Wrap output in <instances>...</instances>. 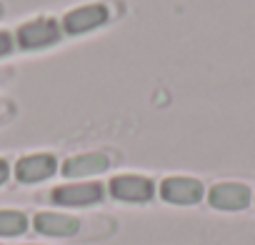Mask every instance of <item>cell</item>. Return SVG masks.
Masks as SVG:
<instances>
[{
    "label": "cell",
    "instance_id": "obj_1",
    "mask_svg": "<svg viewBox=\"0 0 255 245\" xmlns=\"http://www.w3.org/2000/svg\"><path fill=\"white\" fill-rule=\"evenodd\" d=\"M15 38H18L20 50H43L60 40V25L53 18H38V20L23 23Z\"/></svg>",
    "mask_w": 255,
    "mask_h": 245
},
{
    "label": "cell",
    "instance_id": "obj_2",
    "mask_svg": "<svg viewBox=\"0 0 255 245\" xmlns=\"http://www.w3.org/2000/svg\"><path fill=\"white\" fill-rule=\"evenodd\" d=\"M110 195L123 203H148L155 195V185L143 175H115L110 180Z\"/></svg>",
    "mask_w": 255,
    "mask_h": 245
},
{
    "label": "cell",
    "instance_id": "obj_3",
    "mask_svg": "<svg viewBox=\"0 0 255 245\" xmlns=\"http://www.w3.org/2000/svg\"><path fill=\"white\" fill-rule=\"evenodd\" d=\"M250 200H253V193L243 183H215L208 190V203L215 210H230V213L245 210Z\"/></svg>",
    "mask_w": 255,
    "mask_h": 245
},
{
    "label": "cell",
    "instance_id": "obj_4",
    "mask_svg": "<svg viewBox=\"0 0 255 245\" xmlns=\"http://www.w3.org/2000/svg\"><path fill=\"white\" fill-rule=\"evenodd\" d=\"M160 195H163V200H168L173 205H195L203 200L205 188L195 178L175 175V178H165L160 183Z\"/></svg>",
    "mask_w": 255,
    "mask_h": 245
},
{
    "label": "cell",
    "instance_id": "obj_5",
    "mask_svg": "<svg viewBox=\"0 0 255 245\" xmlns=\"http://www.w3.org/2000/svg\"><path fill=\"white\" fill-rule=\"evenodd\" d=\"M105 23H108V8L105 5H83V8H73L70 13H65L63 30L68 35H83V33H90V30H95Z\"/></svg>",
    "mask_w": 255,
    "mask_h": 245
},
{
    "label": "cell",
    "instance_id": "obj_6",
    "mask_svg": "<svg viewBox=\"0 0 255 245\" xmlns=\"http://www.w3.org/2000/svg\"><path fill=\"white\" fill-rule=\"evenodd\" d=\"M105 195L100 183H75V185H63L53 190V200L58 205H68V208H85V205H95L100 203Z\"/></svg>",
    "mask_w": 255,
    "mask_h": 245
},
{
    "label": "cell",
    "instance_id": "obj_7",
    "mask_svg": "<svg viewBox=\"0 0 255 245\" xmlns=\"http://www.w3.org/2000/svg\"><path fill=\"white\" fill-rule=\"evenodd\" d=\"M58 170V160L50 155V153H38V155H28L23 160H18L15 165V178L20 183H40V180H48L53 178Z\"/></svg>",
    "mask_w": 255,
    "mask_h": 245
},
{
    "label": "cell",
    "instance_id": "obj_8",
    "mask_svg": "<svg viewBox=\"0 0 255 245\" xmlns=\"http://www.w3.org/2000/svg\"><path fill=\"white\" fill-rule=\"evenodd\" d=\"M35 230L43 233V235H50V238H68V235H75L80 230V220L73 218V215H65V213H38L35 220H33Z\"/></svg>",
    "mask_w": 255,
    "mask_h": 245
},
{
    "label": "cell",
    "instance_id": "obj_9",
    "mask_svg": "<svg viewBox=\"0 0 255 245\" xmlns=\"http://www.w3.org/2000/svg\"><path fill=\"white\" fill-rule=\"evenodd\" d=\"M110 165L108 155L103 153H83V155H73L63 163V175L65 178H88V175H98L105 173Z\"/></svg>",
    "mask_w": 255,
    "mask_h": 245
},
{
    "label": "cell",
    "instance_id": "obj_10",
    "mask_svg": "<svg viewBox=\"0 0 255 245\" xmlns=\"http://www.w3.org/2000/svg\"><path fill=\"white\" fill-rule=\"evenodd\" d=\"M28 230V215L20 210H0V235L13 238Z\"/></svg>",
    "mask_w": 255,
    "mask_h": 245
},
{
    "label": "cell",
    "instance_id": "obj_11",
    "mask_svg": "<svg viewBox=\"0 0 255 245\" xmlns=\"http://www.w3.org/2000/svg\"><path fill=\"white\" fill-rule=\"evenodd\" d=\"M10 53H13V35L5 33V30H0V58L10 55Z\"/></svg>",
    "mask_w": 255,
    "mask_h": 245
},
{
    "label": "cell",
    "instance_id": "obj_12",
    "mask_svg": "<svg viewBox=\"0 0 255 245\" xmlns=\"http://www.w3.org/2000/svg\"><path fill=\"white\" fill-rule=\"evenodd\" d=\"M8 178H10V165H8V160L0 158V185H3Z\"/></svg>",
    "mask_w": 255,
    "mask_h": 245
},
{
    "label": "cell",
    "instance_id": "obj_13",
    "mask_svg": "<svg viewBox=\"0 0 255 245\" xmlns=\"http://www.w3.org/2000/svg\"><path fill=\"white\" fill-rule=\"evenodd\" d=\"M253 200H255V195H253Z\"/></svg>",
    "mask_w": 255,
    "mask_h": 245
}]
</instances>
